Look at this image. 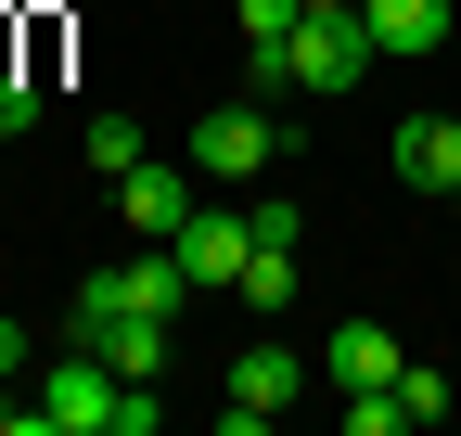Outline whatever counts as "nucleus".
Listing matches in <instances>:
<instances>
[{
	"instance_id": "3",
	"label": "nucleus",
	"mask_w": 461,
	"mask_h": 436,
	"mask_svg": "<svg viewBox=\"0 0 461 436\" xmlns=\"http://www.w3.org/2000/svg\"><path fill=\"white\" fill-rule=\"evenodd\" d=\"M282 65H295V90H359L384 51H372V26H359V14H295Z\"/></svg>"
},
{
	"instance_id": "1",
	"label": "nucleus",
	"mask_w": 461,
	"mask_h": 436,
	"mask_svg": "<svg viewBox=\"0 0 461 436\" xmlns=\"http://www.w3.org/2000/svg\"><path fill=\"white\" fill-rule=\"evenodd\" d=\"M282 154H295V129H282V103H205L193 116V180H218V193H244V180H269Z\"/></svg>"
},
{
	"instance_id": "4",
	"label": "nucleus",
	"mask_w": 461,
	"mask_h": 436,
	"mask_svg": "<svg viewBox=\"0 0 461 436\" xmlns=\"http://www.w3.org/2000/svg\"><path fill=\"white\" fill-rule=\"evenodd\" d=\"M65 334H77V347H103L129 386H167V359H180V321H154V308H77Z\"/></svg>"
},
{
	"instance_id": "15",
	"label": "nucleus",
	"mask_w": 461,
	"mask_h": 436,
	"mask_svg": "<svg viewBox=\"0 0 461 436\" xmlns=\"http://www.w3.org/2000/svg\"><path fill=\"white\" fill-rule=\"evenodd\" d=\"M244 218H257V244H295V232H308V205H295V193H244Z\"/></svg>"
},
{
	"instance_id": "19",
	"label": "nucleus",
	"mask_w": 461,
	"mask_h": 436,
	"mask_svg": "<svg viewBox=\"0 0 461 436\" xmlns=\"http://www.w3.org/2000/svg\"><path fill=\"white\" fill-rule=\"evenodd\" d=\"M308 14H359V0H308Z\"/></svg>"
},
{
	"instance_id": "7",
	"label": "nucleus",
	"mask_w": 461,
	"mask_h": 436,
	"mask_svg": "<svg viewBox=\"0 0 461 436\" xmlns=\"http://www.w3.org/2000/svg\"><path fill=\"white\" fill-rule=\"evenodd\" d=\"M244 257H257V218H244V205H193L180 283H193V295H230V283H244Z\"/></svg>"
},
{
	"instance_id": "13",
	"label": "nucleus",
	"mask_w": 461,
	"mask_h": 436,
	"mask_svg": "<svg viewBox=\"0 0 461 436\" xmlns=\"http://www.w3.org/2000/svg\"><path fill=\"white\" fill-rule=\"evenodd\" d=\"M230 295H244L257 321H282V295H295V244H257V257H244V283H230Z\"/></svg>"
},
{
	"instance_id": "14",
	"label": "nucleus",
	"mask_w": 461,
	"mask_h": 436,
	"mask_svg": "<svg viewBox=\"0 0 461 436\" xmlns=\"http://www.w3.org/2000/svg\"><path fill=\"white\" fill-rule=\"evenodd\" d=\"M397 398H411V423H448V411H461V386H448V372H423V359L397 372Z\"/></svg>"
},
{
	"instance_id": "9",
	"label": "nucleus",
	"mask_w": 461,
	"mask_h": 436,
	"mask_svg": "<svg viewBox=\"0 0 461 436\" xmlns=\"http://www.w3.org/2000/svg\"><path fill=\"white\" fill-rule=\"evenodd\" d=\"M321 372L359 398V386H397V372H411V347H397L384 321H333V334H321Z\"/></svg>"
},
{
	"instance_id": "16",
	"label": "nucleus",
	"mask_w": 461,
	"mask_h": 436,
	"mask_svg": "<svg viewBox=\"0 0 461 436\" xmlns=\"http://www.w3.org/2000/svg\"><path fill=\"white\" fill-rule=\"evenodd\" d=\"M230 14H244V39H295V14H308V0H230Z\"/></svg>"
},
{
	"instance_id": "2",
	"label": "nucleus",
	"mask_w": 461,
	"mask_h": 436,
	"mask_svg": "<svg viewBox=\"0 0 461 436\" xmlns=\"http://www.w3.org/2000/svg\"><path fill=\"white\" fill-rule=\"evenodd\" d=\"M26 398H39V436H115V411H129V372H115L103 347L65 334V359H51Z\"/></svg>"
},
{
	"instance_id": "8",
	"label": "nucleus",
	"mask_w": 461,
	"mask_h": 436,
	"mask_svg": "<svg viewBox=\"0 0 461 436\" xmlns=\"http://www.w3.org/2000/svg\"><path fill=\"white\" fill-rule=\"evenodd\" d=\"M295 386H308V372H295V347H269V334H257L244 359H230V398H218V423H230V436H257V423L295 398Z\"/></svg>"
},
{
	"instance_id": "11",
	"label": "nucleus",
	"mask_w": 461,
	"mask_h": 436,
	"mask_svg": "<svg viewBox=\"0 0 461 436\" xmlns=\"http://www.w3.org/2000/svg\"><path fill=\"white\" fill-rule=\"evenodd\" d=\"M397 193H461V116H411L397 129Z\"/></svg>"
},
{
	"instance_id": "10",
	"label": "nucleus",
	"mask_w": 461,
	"mask_h": 436,
	"mask_svg": "<svg viewBox=\"0 0 461 436\" xmlns=\"http://www.w3.org/2000/svg\"><path fill=\"white\" fill-rule=\"evenodd\" d=\"M359 26H372V51L384 65H423V51H448V0H359Z\"/></svg>"
},
{
	"instance_id": "5",
	"label": "nucleus",
	"mask_w": 461,
	"mask_h": 436,
	"mask_svg": "<svg viewBox=\"0 0 461 436\" xmlns=\"http://www.w3.org/2000/svg\"><path fill=\"white\" fill-rule=\"evenodd\" d=\"M193 205H205V193L180 180V154H141V168L115 180V218H129L141 244H180V232H193Z\"/></svg>"
},
{
	"instance_id": "6",
	"label": "nucleus",
	"mask_w": 461,
	"mask_h": 436,
	"mask_svg": "<svg viewBox=\"0 0 461 436\" xmlns=\"http://www.w3.org/2000/svg\"><path fill=\"white\" fill-rule=\"evenodd\" d=\"M180 244H141V257H115V269H90L77 283V308H154V321H180Z\"/></svg>"
},
{
	"instance_id": "20",
	"label": "nucleus",
	"mask_w": 461,
	"mask_h": 436,
	"mask_svg": "<svg viewBox=\"0 0 461 436\" xmlns=\"http://www.w3.org/2000/svg\"><path fill=\"white\" fill-rule=\"evenodd\" d=\"M448 218H461V193H448Z\"/></svg>"
},
{
	"instance_id": "12",
	"label": "nucleus",
	"mask_w": 461,
	"mask_h": 436,
	"mask_svg": "<svg viewBox=\"0 0 461 436\" xmlns=\"http://www.w3.org/2000/svg\"><path fill=\"white\" fill-rule=\"evenodd\" d=\"M77 154H90L103 180H129L141 154H154V129H141V116H90V129H77Z\"/></svg>"
},
{
	"instance_id": "17",
	"label": "nucleus",
	"mask_w": 461,
	"mask_h": 436,
	"mask_svg": "<svg viewBox=\"0 0 461 436\" xmlns=\"http://www.w3.org/2000/svg\"><path fill=\"white\" fill-rule=\"evenodd\" d=\"M0 436H39V398H14V372H0Z\"/></svg>"
},
{
	"instance_id": "18",
	"label": "nucleus",
	"mask_w": 461,
	"mask_h": 436,
	"mask_svg": "<svg viewBox=\"0 0 461 436\" xmlns=\"http://www.w3.org/2000/svg\"><path fill=\"white\" fill-rule=\"evenodd\" d=\"M0 372H26V334H14V321H0Z\"/></svg>"
}]
</instances>
